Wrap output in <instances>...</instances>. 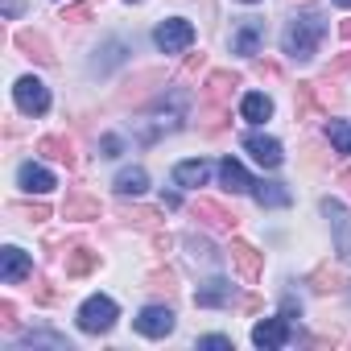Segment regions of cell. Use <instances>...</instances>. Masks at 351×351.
<instances>
[{
  "mask_svg": "<svg viewBox=\"0 0 351 351\" xmlns=\"http://www.w3.org/2000/svg\"><path fill=\"white\" fill-rule=\"evenodd\" d=\"M322 38H326V21H322V13H302V17H293V21L285 25V34H281V50H285L289 58H298V62H310V58L318 54Z\"/></svg>",
  "mask_w": 351,
  "mask_h": 351,
  "instance_id": "cell-1",
  "label": "cell"
},
{
  "mask_svg": "<svg viewBox=\"0 0 351 351\" xmlns=\"http://www.w3.org/2000/svg\"><path fill=\"white\" fill-rule=\"evenodd\" d=\"M116 314H120L116 302L104 298V293H95V298H87V302L79 306V330H83V335H104V330H112Z\"/></svg>",
  "mask_w": 351,
  "mask_h": 351,
  "instance_id": "cell-2",
  "label": "cell"
},
{
  "mask_svg": "<svg viewBox=\"0 0 351 351\" xmlns=\"http://www.w3.org/2000/svg\"><path fill=\"white\" fill-rule=\"evenodd\" d=\"M153 42H157V50H161V54H182V50H191V46H195V25H191V21H182V17H169V21H161V25H157Z\"/></svg>",
  "mask_w": 351,
  "mask_h": 351,
  "instance_id": "cell-3",
  "label": "cell"
},
{
  "mask_svg": "<svg viewBox=\"0 0 351 351\" xmlns=\"http://www.w3.org/2000/svg\"><path fill=\"white\" fill-rule=\"evenodd\" d=\"M13 99H17V108H21L25 116H46V112H50V91H46V83H42V79H34V75L17 79Z\"/></svg>",
  "mask_w": 351,
  "mask_h": 351,
  "instance_id": "cell-4",
  "label": "cell"
},
{
  "mask_svg": "<svg viewBox=\"0 0 351 351\" xmlns=\"http://www.w3.org/2000/svg\"><path fill=\"white\" fill-rule=\"evenodd\" d=\"M191 211H195V219H203L207 228H215V232H236L240 228V215L236 211H228L223 203H215V199H195L191 203Z\"/></svg>",
  "mask_w": 351,
  "mask_h": 351,
  "instance_id": "cell-5",
  "label": "cell"
},
{
  "mask_svg": "<svg viewBox=\"0 0 351 351\" xmlns=\"http://www.w3.org/2000/svg\"><path fill=\"white\" fill-rule=\"evenodd\" d=\"M322 215L330 219V232H335V244H339L343 261H351V211L335 199H322Z\"/></svg>",
  "mask_w": 351,
  "mask_h": 351,
  "instance_id": "cell-6",
  "label": "cell"
},
{
  "mask_svg": "<svg viewBox=\"0 0 351 351\" xmlns=\"http://www.w3.org/2000/svg\"><path fill=\"white\" fill-rule=\"evenodd\" d=\"M186 108H191V95H186V91H169V95H161V104H157V112H153V124H157V128H182Z\"/></svg>",
  "mask_w": 351,
  "mask_h": 351,
  "instance_id": "cell-7",
  "label": "cell"
},
{
  "mask_svg": "<svg viewBox=\"0 0 351 351\" xmlns=\"http://www.w3.org/2000/svg\"><path fill=\"white\" fill-rule=\"evenodd\" d=\"M17 50H21L25 58H34L38 66H54V62H58V54H54L50 38H46V34H38V29H21V34H17Z\"/></svg>",
  "mask_w": 351,
  "mask_h": 351,
  "instance_id": "cell-8",
  "label": "cell"
},
{
  "mask_svg": "<svg viewBox=\"0 0 351 351\" xmlns=\"http://www.w3.org/2000/svg\"><path fill=\"white\" fill-rule=\"evenodd\" d=\"M232 265L244 281H261L265 273V252H256L248 240H232Z\"/></svg>",
  "mask_w": 351,
  "mask_h": 351,
  "instance_id": "cell-9",
  "label": "cell"
},
{
  "mask_svg": "<svg viewBox=\"0 0 351 351\" xmlns=\"http://www.w3.org/2000/svg\"><path fill=\"white\" fill-rule=\"evenodd\" d=\"M136 330H141L145 339H165V335L173 330V310H169V306H145V310L136 314Z\"/></svg>",
  "mask_w": 351,
  "mask_h": 351,
  "instance_id": "cell-10",
  "label": "cell"
},
{
  "mask_svg": "<svg viewBox=\"0 0 351 351\" xmlns=\"http://www.w3.org/2000/svg\"><path fill=\"white\" fill-rule=\"evenodd\" d=\"M293 339V330H289V318L281 314V318H265V322H256L252 326V343L256 347H265V351H273V347H285Z\"/></svg>",
  "mask_w": 351,
  "mask_h": 351,
  "instance_id": "cell-11",
  "label": "cell"
},
{
  "mask_svg": "<svg viewBox=\"0 0 351 351\" xmlns=\"http://www.w3.org/2000/svg\"><path fill=\"white\" fill-rule=\"evenodd\" d=\"M29 277H34V261H29V252H21V248H5V252H0V281H5V285L29 281Z\"/></svg>",
  "mask_w": 351,
  "mask_h": 351,
  "instance_id": "cell-12",
  "label": "cell"
},
{
  "mask_svg": "<svg viewBox=\"0 0 351 351\" xmlns=\"http://www.w3.org/2000/svg\"><path fill=\"white\" fill-rule=\"evenodd\" d=\"M236 87H240L236 71H211L207 83H203V104H232Z\"/></svg>",
  "mask_w": 351,
  "mask_h": 351,
  "instance_id": "cell-13",
  "label": "cell"
},
{
  "mask_svg": "<svg viewBox=\"0 0 351 351\" xmlns=\"http://www.w3.org/2000/svg\"><path fill=\"white\" fill-rule=\"evenodd\" d=\"M244 149L265 165V169H277L281 161H285V153H281V141L277 136H261V132H248L244 136Z\"/></svg>",
  "mask_w": 351,
  "mask_h": 351,
  "instance_id": "cell-14",
  "label": "cell"
},
{
  "mask_svg": "<svg viewBox=\"0 0 351 351\" xmlns=\"http://www.w3.org/2000/svg\"><path fill=\"white\" fill-rule=\"evenodd\" d=\"M236 302V289H232V281H223V277H211L207 285H199V293H195V306L199 310H219V306H232Z\"/></svg>",
  "mask_w": 351,
  "mask_h": 351,
  "instance_id": "cell-15",
  "label": "cell"
},
{
  "mask_svg": "<svg viewBox=\"0 0 351 351\" xmlns=\"http://www.w3.org/2000/svg\"><path fill=\"white\" fill-rule=\"evenodd\" d=\"M293 116L306 124V120H318L326 116V104L318 95V83H298V95H293Z\"/></svg>",
  "mask_w": 351,
  "mask_h": 351,
  "instance_id": "cell-16",
  "label": "cell"
},
{
  "mask_svg": "<svg viewBox=\"0 0 351 351\" xmlns=\"http://www.w3.org/2000/svg\"><path fill=\"white\" fill-rule=\"evenodd\" d=\"M99 199L95 195H87V191H71L66 195V203H62V219H79V223H87V219H99Z\"/></svg>",
  "mask_w": 351,
  "mask_h": 351,
  "instance_id": "cell-17",
  "label": "cell"
},
{
  "mask_svg": "<svg viewBox=\"0 0 351 351\" xmlns=\"http://www.w3.org/2000/svg\"><path fill=\"white\" fill-rule=\"evenodd\" d=\"M17 182H21V191H29V195H46V191H54V173H50L46 165H38V161H25V165L17 169Z\"/></svg>",
  "mask_w": 351,
  "mask_h": 351,
  "instance_id": "cell-18",
  "label": "cell"
},
{
  "mask_svg": "<svg viewBox=\"0 0 351 351\" xmlns=\"http://www.w3.org/2000/svg\"><path fill=\"white\" fill-rule=\"evenodd\" d=\"M38 153H42V157H50V161H58V165H66V169H75V165H79L75 145H71L66 136H42V141H38Z\"/></svg>",
  "mask_w": 351,
  "mask_h": 351,
  "instance_id": "cell-19",
  "label": "cell"
},
{
  "mask_svg": "<svg viewBox=\"0 0 351 351\" xmlns=\"http://www.w3.org/2000/svg\"><path fill=\"white\" fill-rule=\"evenodd\" d=\"M207 173H211L207 161H178V165H173V182L186 186V191H199L207 182Z\"/></svg>",
  "mask_w": 351,
  "mask_h": 351,
  "instance_id": "cell-20",
  "label": "cell"
},
{
  "mask_svg": "<svg viewBox=\"0 0 351 351\" xmlns=\"http://www.w3.org/2000/svg\"><path fill=\"white\" fill-rule=\"evenodd\" d=\"M261 38H265V25L248 17V21L232 34V50H236V54H256V50H261Z\"/></svg>",
  "mask_w": 351,
  "mask_h": 351,
  "instance_id": "cell-21",
  "label": "cell"
},
{
  "mask_svg": "<svg viewBox=\"0 0 351 351\" xmlns=\"http://www.w3.org/2000/svg\"><path fill=\"white\" fill-rule=\"evenodd\" d=\"M161 79H165L161 71H141V75H136V79H132V83H128V87H124L116 99H120L124 108H128V104H141V99L153 91V83H161Z\"/></svg>",
  "mask_w": 351,
  "mask_h": 351,
  "instance_id": "cell-22",
  "label": "cell"
},
{
  "mask_svg": "<svg viewBox=\"0 0 351 351\" xmlns=\"http://www.w3.org/2000/svg\"><path fill=\"white\" fill-rule=\"evenodd\" d=\"M219 178H223V186L232 191V195H248L252 191V178H248V169L240 165V161H219Z\"/></svg>",
  "mask_w": 351,
  "mask_h": 351,
  "instance_id": "cell-23",
  "label": "cell"
},
{
  "mask_svg": "<svg viewBox=\"0 0 351 351\" xmlns=\"http://www.w3.org/2000/svg\"><path fill=\"white\" fill-rule=\"evenodd\" d=\"M252 199L261 207H289V191L281 182H252Z\"/></svg>",
  "mask_w": 351,
  "mask_h": 351,
  "instance_id": "cell-24",
  "label": "cell"
},
{
  "mask_svg": "<svg viewBox=\"0 0 351 351\" xmlns=\"http://www.w3.org/2000/svg\"><path fill=\"white\" fill-rule=\"evenodd\" d=\"M95 265H99V252H91V248H75V252H66V277H71V281L87 277Z\"/></svg>",
  "mask_w": 351,
  "mask_h": 351,
  "instance_id": "cell-25",
  "label": "cell"
},
{
  "mask_svg": "<svg viewBox=\"0 0 351 351\" xmlns=\"http://www.w3.org/2000/svg\"><path fill=\"white\" fill-rule=\"evenodd\" d=\"M310 289H314V293H339V289H343V273H339L335 265H318V269L310 273Z\"/></svg>",
  "mask_w": 351,
  "mask_h": 351,
  "instance_id": "cell-26",
  "label": "cell"
},
{
  "mask_svg": "<svg viewBox=\"0 0 351 351\" xmlns=\"http://www.w3.org/2000/svg\"><path fill=\"white\" fill-rule=\"evenodd\" d=\"M145 289L157 293V298H173V293H178V277H173L169 265H165V269H153V273L145 277Z\"/></svg>",
  "mask_w": 351,
  "mask_h": 351,
  "instance_id": "cell-27",
  "label": "cell"
},
{
  "mask_svg": "<svg viewBox=\"0 0 351 351\" xmlns=\"http://www.w3.org/2000/svg\"><path fill=\"white\" fill-rule=\"evenodd\" d=\"M240 112H244V120H252V124H265V120L273 116V99H269V95H261V91H252V95H244Z\"/></svg>",
  "mask_w": 351,
  "mask_h": 351,
  "instance_id": "cell-28",
  "label": "cell"
},
{
  "mask_svg": "<svg viewBox=\"0 0 351 351\" xmlns=\"http://www.w3.org/2000/svg\"><path fill=\"white\" fill-rule=\"evenodd\" d=\"M149 186V173L141 169V165H132V169H120L116 173V195H141Z\"/></svg>",
  "mask_w": 351,
  "mask_h": 351,
  "instance_id": "cell-29",
  "label": "cell"
},
{
  "mask_svg": "<svg viewBox=\"0 0 351 351\" xmlns=\"http://www.w3.org/2000/svg\"><path fill=\"white\" fill-rule=\"evenodd\" d=\"M120 219H128V223L141 228V232H157V228H161V215H157L153 207H120Z\"/></svg>",
  "mask_w": 351,
  "mask_h": 351,
  "instance_id": "cell-30",
  "label": "cell"
},
{
  "mask_svg": "<svg viewBox=\"0 0 351 351\" xmlns=\"http://www.w3.org/2000/svg\"><path fill=\"white\" fill-rule=\"evenodd\" d=\"M228 120H232L228 104H203V128H207V132H223Z\"/></svg>",
  "mask_w": 351,
  "mask_h": 351,
  "instance_id": "cell-31",
  "label": "cell"
},
{
  "mask_svg": "<svg viewBox=\"0 0 351 351\" xmlns=\"http://www.w3.org/2000/svg\"><path fill=\"white\" fill-rule=\"evenodd\" d=\"M326 136L339 153H351V124L347 120H326Z\"/></svg>",
  "mask_w": 351,
  "mask_h": 351,
  "instance_id": "cell-32",
  "label": "cell"
},
{
  "mask_svg": "<svg viewBox=\"0 0 351 351\" xmlns=\"http://www.w3.org/2000/svg\"><path fill=\"white\" fill-rule=\"evenodd\" d=\"M13 215H21L29 223H46L50 219V207L46 203H13Z\"/></svg>",
  "mask_w": 351,
  "mask_h": 351,
  "instance_id": "cell-33",
  "label": "cell"
},
{
  "mask_svg": "<svg viewBox=\"0 0 351 351\" xmlns=\"http://www.w3.org/2000/svg\"><path fill=\"white\" fill-rule=\"evenodd\" d=\"M58 21H71V25H83V21H91V0H75V5H66Z\"/></svg>",
  "mask_w": 351,
  "mask_h": 351,
  "instance_id": "cell-34",
  "label": "cell"
},
{
  "mask_svg": "<svg viewBox=\"0 0 351 351\" xmlns=\"http://www.w3.org/2000/svg\"><path fill=\"white\" fill-rule=\"evenodd\" d=\"M29 289H34V302H42V306H54V302H58V293L50 289L46 277H29Z\"/></svg>",
  "mask_w": 351,
  "mask_h": 351,
  "instance_id": "cell-35",
  "label": "cell"
},
{
  "mask_svg": "<svg viewBox=\"0 0 351 351\" xmlns=\"http://www.w3.org/2000/svg\"><path fill=\"white\" fill-rule=\"evenodd\" d=\"M25 347H58V351H71V343H66V339L46 335V330H42V335H29V339H25Z\"/></svg>",
  "mask_w": 351,
  "mask_h": 351,
  "instance_id": "cell-36",
  "label": "cell"
},
{
  "mask_svg": "<svg viewBox=\"0 0 351 351\" xmlns=\"http://www.w3.org/2000/svg\"><path fill=\"white\" fill-rule=\"evenodd\" d=\"M0 326H5V330H17V306H13V298L0 302Z\"/></svg>",
  "mask_w": 351,
  "mask_h": 351,
  "instance_id": "cell-37",
  "label": "cell"
},
{
  "mask_svg": "<svg viewBox=\"0 0 351 351\" xmlns=\"http://www.w3.org/2000/svg\"><path fill=\"white\" fill-rule=\"evenodd\" d=\"M252 75H256V79H277L281 66H277L273 58H256V62H252Z\"/></svg>",
  "mask_w": 351,
  "mask_h": 351,
  "instance_id": "cell-38",
  "label": "cell"
},
{
  "mask_svg": "<svg viewBox=\"0 0 351 351\" xmlns=\"http://www.w3.org/2000/svg\"><path fill=\"white\" fill-rule=\"evenodd\" d=\"M199 347L203 351H232V339L228 335H207V339H199Z\"/></svg>",
  "mask_w": 351,
  "mask_h": 351,
  "instance_id": "cell-39",
  "label": "cell"
},
{
  "mask_svg": "<svg viewBox=\"0 0 351 351\" xmlns=\"http://www.w3.org/2000/svg\"><path fill=\"white\" fill-rule=\"evenodd\" d=\"M191 252H195V261H215V248L199 236H191Z\"/></svg>",
  "mask_w": 351,
  "mask_h": 351,
  "instance_id": "cell-40",
  "label": "cell"
},
{
  "mask_svg": "<svg viewBox=\"0 0 351 351\" xmlns=\"http://www.w3.org/2000/svg\"><path fill=\"white\" fill-rule=\"evenodd\" d=\"M99 153H104V157H120V153H124V141H120V136H104V141H99Z\"/></svg>",
  "mask_w": 351,
  "mask_h": 351,
  "instance_id": "cell-41",
  "label": "cell"
},
{
  "mask_svg": "<svg viewBox=\"0 0 351 351\" xmlns=\"http://www.w3.org/2000/svg\"><path fill=\"white\" fill-rule=\"evenodd\" d=\"M326 75H351V50H347V54H339V58H330Z\"/></svg>",
  "mask_w": 351,
  "mask_h": 351,
  "instance_id": "cell-42",
  "label": "cell"
},
{
  "mask_svg": "<svg viewBox=\"0 0 351 351\" xmlns=\"http://www.w3.org/2000/svg\"><path fill=\"white\" fill-rule=\"evenodd\" d=\"M203 66H207V54H191L186 58V75H199Z\"/></svg>",
  "mask_w": 351,
  "mask_h": 351,
  "instance_id": "cell-43",
  "label": "cell"
},
{
  "mask_svg": "<svg viewBox=\"0 0 351 351\" xmlns=\"http://www.w3.org/2000/svg\"><path fill=\"white\" fill-rule=\"evenodd\" d=\"M169 244H173V240H169V232H161V228H157V232H153V248H157V252H169Z\"/></svg>",
  "mask_w": 351,
  "mask_h": 351,
  "instance_id": "cell-44",
  "label": "cell"
},
{
  "mask_svg": "<svg viewBox=\"0 0 351 351\" xmlns=\"http://www.w3.org/2000/svg\"><path fill=\"white\" fill-rule=\"evenodd\" d=\"M281 314H285V318H293V314H302V306H298L293 298H285V302H281Z\"/></svg>",
  "mask_w": 351,
  "mask_h": 351,
  "instance_id": "cell-45",
  "label": "cell"
},
{
  "mask_svg": "<svg viewBox=\"0 0 351 351\" xmlns=\"http://www.w3.org/2000/svg\"><path fill=\"white\" fill-rule=\"evenodd\" d=\"M5 13H9V17H17V13H21V0H5Z\"/></svg>",
  "mask_w": 351,
  "mask_h": 351,
  "instance_id": "cell-46",
  "label": "cell"
},
{
  "mask_svg": "<svg viewBox=\"0 0 351 351\" xmlns=\"http://www.w3.org/2000/svg\"><path fill=\"white\" fill-rule=\"evenodd\" d=\"M339 182H343V186H351V165H347V169H339Z\"/></svg>",
  "mask_w": 351,
  "mask_h": 351,
  "instance_id": "cell-47",
  "label": "cell"
},
{
  "mask_svg": "<svg viewBox=\"0 0 351 351\" xmlns=\"http://www.w3.org/2000/svg\"><path fill=\"white\" fill-rule=\"evenodd\" d=\"M339 34H343V38H347V42H351V17H347V21H343V25H339Z\"/></svg>",
  "mask_w": 351,
  "mask_h": 351,
  "instance_id": "cell-48",
  "label": "cell"
},
{
  "mask_svg": "<svg viewBox=\"0 0 351 351\" xmlns=\"http://www.w3.org/2000/svg\"><path fill=\"white\" fill-rule=\"evenodd\" d=\"M335 5H343V9H351V0H335Z\"/></svg>",
  "mask_w": 351,
  "mask_h": 351,
  "instance_id": "cell-49",
  "label": "cell"
},
{
  "mask_svg": "<svg viewBox=\"0 0 351 351\" xmlns=\"http://www.w3.org/2000/svg\"><path fill=\"white\" fill-rule=\"evenodd\" d=\"M244 5H256V0H244Z\"/></svg>",
  "mask_w": 351,
  "mask_h": 351,
  "instance_id": "cell-50",
  "label": "cell"
}]
</instances>
